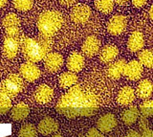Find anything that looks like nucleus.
Returning a JSON list of instances; mask_svg holds the SVG:
<instances>
[{
	"label": "nucleus",
	"mask_w": 153,
	"mask_h": 137,
	"mask_svg": "<svg viewBox=\"0 0 153 137\" xmlns=\"http://www.w3.org/2000/svg\"><path fill=\"white\" fill-rule=\"evenodd\" d=\"M139 61L143 66L147 68H152L153 66V55L152 51L149 49L143 50L140 54H139Z\"/></svg>",
	"instance_id": "obj_24"
},
{
	"label": "nucleus",
	"mask_w": 153,
	"mask_h": 137,
	"mask_svg": "<svg viewBox=\"0 0 153 137\" xmlns=\"http://www.w3.org/2000/svg\"><path fill=\"white\" fill-rule=\"evenodd\" d=\"M36 129L32 124H26L21 127L19 130V137H36Z\"/></svg>",
	"instance_id": "obj_29"
},
{
	"label": "nucleus",
	"mask_w": 153,
	"mask_h": 137,
	"mask_svg": "<svg viewBox=\"0 0 153 137\" xmlns=\"http://www.w3.org/2000/svg\"><path fill=\"white\" fill-rule=\"evenodd\" d=\"M140 114L141 116L149 118L153 115V101L152 100H146L145 102L142 103V105L140 106Z\"/></svg>",
	"instance_id": "obj_26"
},
{
	"label": "nucleus",
	"mask_w": 153,
	"mask_h": 137,
	"mask_svg": "<svg viewBox=\"0 0 153 137\" xmlns=\"http://www.w3.org/2000/svg\"><path fill=\"white\" fill-rule=\"evenodd\" d=\"M87 137H103V135H102V133L98 129L92 127V129H90L88 130V132H87Z\"/></svg>",
	"instance_id": "obj_34"
},
{
	"label": "nucleus",
	"mask_w": 153,
	"mask_h": 137,
	"mask_svg": "<svg viewBox=\"0 0 153 137\" xmlns=\"http://www.w3.org/2000/svg\"><path fill=\"white\" fill-rule=\"evenodd\" d=\"M124 137H140V133H139L138 131L136 130H129L126 135L124 136Z\"/></svg>",
	"instance_id": "obj_36"
},
{
	"label": "nucleus",
	"mask_w": 153,
	"mask_h": 137,
	"mask_svg": "<svg viewBox=\"0 0 153 137\" xmlns=\"http://www.w3.org/2000/svg\"><path fill=\"white\" fill-rule=\"evenodd\" d=\"M137 93L141 99H148L152 94V83L149 80H143L137 86Z\"/></svg>",
	"instance_id": "obj_22"
},
{
	"label": "nucleus",
	"mask_w": 153,
	"mask_h": 137,
	"mask_svg": "<svg viewBox=\"0 0 153 137\" xmlns=\"http://www.w3.org/2000/svg\"><path fill=\"white\" fill-rule=\"evenodd\" d=\"M29 112V106L23 103H19L12 108V118L14 121H21L28 117Z\"/></svg>",
	"instance_id": "obj_21"
},
{
	"label": "nucleus",
	"mask_w": 153,
	"mask_h": 137,
	"mask_svg": "<svg viewBox=\"0 0 153 137\" xmlns=\"http://www.w3.org/2000/svg\"><path fill=\"white\" fill-rule=\"evenodd\" d=\"M52 137H63V136L60 135V134H55V135H53Z\"/></svg>",
	"instance_id": "obj_41"
},
{
	"label": "nucleus",
	"mask_w": 153,
	"mask_h": 137,
	"mask_svg": "<svg viewBox=\"0 0 153 137\" xmlns=\"http://www.w3.org/2000/svg\"><path fill=\"white\" fill-rule=\"evenodd\" d=\"M147 0H132V3L133 5L137 7V8H142L143 6L146 5Z\"/></svg>",
	"instance_id": "obj_35"
},
{
	"label": "nucleus",
	"mask_w": 153,
	"mask_h": 137,
	"mask_svg": "<svg viewBox=\"0 0 153 137\" xmlns=\"http://www.w3.org/2000/svg\"><path fill=\"white\" fill-rule=\"evenodd\" d=\"M63 24V17L56 11H46L37 20L38 31L43 37L50 39L59 31Z\"/></svg>",
	"instance_id": "obj_3"
},
{
	"label": "nucleus",
	"mask_w": 153,
	"mask_h": 137,
	"mask_svg": "<svg viewBox=\"0 0 153 137\" xmlns=\"http://www.w3.org/2000/svg\"><path fill=\"white\" fill-rule=\"evenodd\" d=\"M12 108V101L8 95L0 92V114H6Z\"/></svg>",
	"instance_id": "obj_27"
},
{
	"label": "nucleus",
	"mask_w": 153,
	"mask_h": 137,
	"mask_svg": "<svg viewBox=\"0 0 153 137\" xmlns=\"http://www.w3.org/2000/svg\"><path fill=\"white\" fill-rule=\"evenodd\" d=\"M126 63L124 60H119L115 61V63H112L107 68L108 76L114 80L120 79L123 75V70L124 67H126Z\"/></svg>",
	"instance_id": "obj_17"
},
{
	"label": "nucleus",
	"mask_w": 153,
	"mask_h": 137,
	"mask_svg": "<svg viewBox=\"0 0 153 137\" xmlns=\"http://www.w3.org/2000/svg\"><path fill=\"white\" fill-rule=\"evenodd\" d=\"M100 108L98 97L87 92L79 84H74L56 106V111L68 119L94 115Z\"/></svg>",
	"instance_id": "obj_1"
},
{
	"label": "nucleus",
	"mask_w": 153,
	"mask_h": 137,
	"mask_svg": "<svg viewBox=\"0 0 153 137\" xmlns=\"http://www.w3.org/2000/svg\"><path fill=\"white\" fill-rule=\"evenodd\" d=\"M95 6L100 12L103 13H109L113 11V0H95Z\"/></svg>",
	"instance_id": "obj_25"
},
{
	"label": "nucleus",
	"mask_w": 153,
	"mask_h": 137,
	"mask_svg": "<svg viewBox=\"0 0 153 137\" xmlns=\"http://www.w3.org/2000/svg\"><path fill=\"white\" fill-rule=\"evenodd\" d=\"M21 49L25 59L30 63H37L50 53L52 42L46 37H25L21 40Z\"/></svg>",
	"instance_id": "obj_2"
},
{
	"label": "nucleus",
	"mask_w": 153,
	"mask_h": 137,
	"mask_svg": "<svg viewBox=\"0 0 153 137\" xmlns=\"http://www.w3.org/2000/svg\"><path fill=\"white\" fill-rule=\"evenodd\" d=\"M20 25V19L16 13H8L3 19V26L5 28L18 27Z\"/></svg>",
	"instance_id": "obj_28"
},
{
	"label": "nucleus",
	"mask_w": 153,
	"mask_h": 137,
	"mask_svg": "<svg viewBox=\"0 0 153 137\" xmlns=\"http://www.w3.org/2000/svg\"><path fill=\"white\" fill-rule=\"evenodd\" d=\"M140 117V111H139L138 107L135 106H132L126 109L122 114V120L126 125L130 126L136 123L138 118Z\"/></svg>",
	"instance_id": "obj_20"
},
{
	"label": "nucleus",
	"mask_w": 153,
	"mask_h": 137,
	"mask_svg": "<svg viewBox=\"0 0 153 137\" xmlns=\"http://www.w3.org/2000/svg\"><path fill=\"white\" fill-rule=\"evenodd\" d=\"M20 39H14V37L6 36L3 43V54L8 59H13L18 53L19 47L21 44Z\"/></svg>",
	"instance_id": "obj_7"
},
{
	"label": "nucleus",
	"mask_w": 153,
	"mask_h": 137,
	"mask_svg": "<svg viewBox=\"0 0 153 137\" xmlns=\"http://www.w3.org/2000/svg\"><path fill=\"white\" fill-rule=\"evenodd\" d=\"M118 121L115 115L111 113L104 114L97 122V129L102 132V133H106V132L112 131L115 127H117Z\"/></svg>",
	"instance_id": "obj_9"
},
{
	"label": "nucleus",
	"mask_w": 153,
	"mask_h": 137,
	"mask_svg": "<svg viewBox=\"0 0 153 137\" xmlns=\"http://www.w3.org/2000/svg\"><path fill=\"white\" fill-rule=\"evenodd\" d=\"M63 57L59 53H48L44 58V66L47 71L54 73L63 65Z\"/></svg>",
	"instance_id": "obj_6"
},
{
	"label": "nucleus",
	"mask_w": 153,
	"mask_h": 137,
	"mask_svg": "<svg viewBox=\"0 0 153 137\" xmlns=\"http://www.w3.org/2000/svg\"><path fill=\"white\" fill-rule=\"evenodd\" d=\"M84 57L79 53H72L67 60V68L69 71L78 73L84 67Z\"/></svg>",
	"instance_id": "obj_14"
},
{
	"label": "nucleus",
	"mask_w": 153,
	"mask_h": 137,
	"mask_svg": "<svg viewBox=\"0 0 153 137\" xmlns=\"http://www.w3.org/2000/svg\"><path fill=\"white\" fill-rule=\"evenodd\" d=\"M59 130V123L54 118L46 117L38 123V131L43 135H50Z\"/></svg>",
	"instance_id": "obj_13"
},
{
	"label": "nucleus",
	"mask_w": 153,
	"mask_h": 137,
	"mask_svg": "<svg viewBox=\"0 0 153 137\" xmlns=\"http://www.w3.org/2000/svg\"><path fill=\"white\" fill-rule=\"evenodd\" d=\"M100 41L97 36H89L87 39H86L81 47V50H82L83 54L86 57H93L98 53L100 50Z\"/></svg>",
	"instance_id": "obj_12"
},
{
	"label": "nucleus",
	"mask_w": 153,
	"mask_h": 137,
	"mask_svg": "<svg viewBox=\"0 0 153 137\" xmlns=\"http://www.w3.org/2000/svg\"><path fill=\"white\" fill-rule=\"evenodd\" d=\"M145 45V39L141 32L135 31L130 35L127 41V48L131 52H138L143 49Z\"/></svg>",
	"instance_id": "obj_16"
},
{
	"label": "nucleus",
	"mask_w": 153,
	"mask_h": 137,
	"mask_svg": "<svg viewBox=\"0 0 153 137\" xmlns=\"http://www.w3.org/2000/svg\"><path fill=\"white\" fill-rule=\"evenodd\" d=\"M76 0H72V2H73V3H74V2H76Z\"/></svg>",
	"instance_id": "obj_42"
},
{
	"label": "nucleus",
	"mask_w": 153,
	"mask_h": 137,
	"mask_svg": "<svg viewBox=\"0 0 153 137\" xmlns=\"http://www.w3.org/2000/svg\"><path fill=\"white\" fill-rule=\"evenodd\" d=\"M59 86L61 87L68 88L76 83V82H78V77H76V73L74 72H71V71L64 72L59 76Z\"/></svg>",
	"instance_id": "obj_23"
},
{
	"label": "nucleus",
	"mask_w": 153,
	"mask_h": 137,
	"mask_svg": "<svg viewBox=\"0 0 153 137\" xmlns=\"http://www.w3.org/2000/svg\"><path fill=\"white\" fill-rule=\"evenodd\" d=\"M7 3V0H0V9L3 8Z\"/></svg>",
	"instance_id": "obj_39"
},
{
	"label": "nucleus",
	"mask_w": 153,
	"mask_h": 137,
	"mask_svg": "<svg viewBox=\"0 0 153 137\" xmlns=\"http://www.w3.org/2000/svg\"><path fill=\"white\" fill-rule=\"evenodd\" d=\"M23 87V80L18 75L12 74L0 84V92L6 94L9 97H16L22 91Z\"/></svg>",
	"instance_id": "obj_4"
},
{
	"label": "nucleus",
	"mask_w": 153,
	"mask_h": 137,
	"mask_svg": "<svg viewBox=\"0 0 153 137\" xmlns=\"http://www.w3.org/2000/svg\"><path fill=\"white\" fill-rule=\"evenodd\" d=\"M135 98V92L130 86H124L120 90L117 101L122 106H128L134 101Z\"/></svg>",
	"instance_id": "obj_18"
},
{
	"label": "nucleus",
	"mask_w": 153,
	"mask_h": 137,
	"mask_svg": "<svg viewBox=\"0 0 153 137\" xmlns=\"http://www.w3.org/2000/svg\"><path fill=\"white\" fill-rule=\"evenodd\" d=\"M12 134L11 124H0V137H7Z\"/></svg>",
	"instance_id": "obj_33"
},
{
	"label": "nucleus",
	"mask_w": 153,
	"mask_h": 137,
	"mask_svg": "<svg viewBox=\"0 0 153 137\" xmlns=\"http://www.w3.org/2000/svg\"><path fill=\"white\" fill-rule=\"evenodd\" d=\"M143 65L138 60H131L130 63L126 64L123 70V75L131 81H136L140 79L143 74Z\"/></svg>",
	"instance_id": "obj_11"
},
{
	"label": "nucleus",
	"mask_w": 153,
	"mask_h": 137,
	"mask_svg": "<svg viewBox=\"0 0 153 137\" xmlns=\"http://www.w3.org/2000/svg\"><path fill=\"white\" fill-rule=\"evenodd\" d=\"M91 16V9L84 4H79L71 11V18L75 23L83 24L87 22Z\"/></svg>",
	"instance_id": "obj_5"
},
{
	"label": "nucleus",
	"mask_w": 153,
	"mask_h": 137,
	"mask_svg": "<svg viewBox=\"0 0 153 137\" xmlns=\"http://www.w3.org/2000/svg\"><path fill=\"white\" fill-rule=\"evenodd\" d=\"M60 2L64 4V5H71V4H73L72 0H60Z\"/></svg>",
	"instance_id": "obj_38"
},
{
	"label": "nucleus",
	"mask_w": 153,
	"mask_h": 137,
	"mask_svg": "<svg viewBox=\"0 0 153 137\" xmlns=\"http://www.w3.org/2000/svg\"><path fill=\"white\" fill-rule=\"evenodd\" d=\"M6 36L14 37V39H23V36L20 33V30H19L18 27L6 28Z\"/></svg>",
	"instance_id": "obj_32"
},
{
	"label": "nucleus",
	"mask_w": 153,
	"mask_h": 137,
	"mask_svg": "<svg viewBox=\"0 0 153 137\" xmlns=\"http://www.w3.org/2000/svg\"><path fill=\"white\" fill-rule=\"evenodd\" d=\"M140 127L142 130V133L140 134V137H153L152 130L148 127V122L147 118L141 116V123Z\"/></svg>",
	"instance_id": "obj_31"
},
{
	"label": "nucleus",
	"mask_w": 153,
	"mask_h": 137,
	"mask_svg": "<svg viewBox=\"0 0 153 137\" xmlns=\"http://www.w3.org/2000/svg\"><path fill=\"white\" fill-rule=\"evenodd\" d=\"M13 6L18 11L26 12L31 10L33 5V0H13Z\"/></svg>",
	"instance_id": "obj_30"
},
{
	"label": "nucleus",
	"mask_w": 153,
	"mask_h": 137,
	"mask_svg": "<svg viewBox=\"0 0 153 137\" xmlns=\"http://www.w3.org/2000/svg\"><path fill=\"white\" fill-rule=\"evenodd\" d=\"M127 24L126 17L118 15L113 16L111 19L109 20L108 25H107V30L111 35L113 36H118L121 35L122 33L126 30Z\"/></svg>",
	"instance_id": "obj_8"
},
{
	"label": "nucleus",
	"mask_w": 153,
	"mask_h": 137,
	"mask_svg": "<svg viewBox=\"0 0 153 137\" xmlns=\"http://www.w3.org/2000/svg\"><path fill=\"white\" fill-rule=\"evenodd\" d=\"M152 10H153V7L150 8V10H149V17H150V19H152Z\"/></svg>",
	"instance_id": "obj_40"
},
{
	"label": "nucleus",
	"mask_w": 153,
	"mask_h": 137,
	"mask_svg": "<svg viewBox=\"0 0 153 137\" xmlns=\"http://www.w3.org/2000/svg\"><path fill=\"white\" fill-rule=\"evenodd\" d=\"M128 1V0H113V2L117 3L118 5H124L126 2Z\"/></svg>",
	"instance_id": "obj_37"
},
{
	"label": "nucleus",
	"mask_w": 153,
	"mask_h": 137,
	"mask_svg": "<svg viewBox=\"0 0 153 137\" xmlns=\"http://www.w3.org/2000/svg\"><path fill=\"white\" fill-rule=\"evenodd\" d=\"M54 95V90L47 84H41L36 89L35 92V100L38 103H46L50 102V100Z\"/></svg>",
	"instance_id": "obj_15"
},
{
	"label": "nucleus",
	"mask_w": 153,
	"mask_h": 137,
	"mask_svg": "<svg viewBox=\"0 0 153 137\" xmlns=\"http://www.w3.org/2000/svg\"><path fill=\"white\" fill-rule=\"evenodd\" d=\"M19 72H20L21 76L29 82H33L40 77L39 68L33 63H30V61L23 63L20 66Z\"/></svg>",
	"instance_id": "obj_10"
},
{
	"label": "nucleus",
	"mask_w": 153,
	"mask_h": 137,
	"mask_svg": "<svg viewBox=\"0 0 153 137\" xmlns=\"http://www.w3.org/2000/svg\"><path fill=\"white\" fill-rule=\"evenodd\" d=\"M119 50L115 45H106L102 49L100 53V60L103 63H108L117 58Z\"/></svg>",
	"instance_id": "obj_19"
}]
</instances>
